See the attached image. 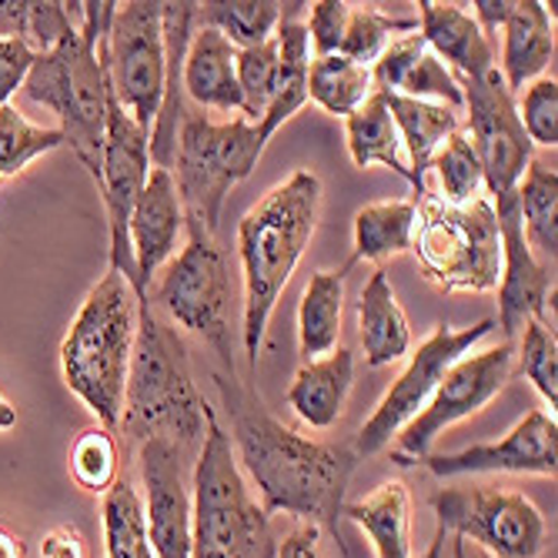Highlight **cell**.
<instances>
[{
    "label": "cell",
    "mask_w": 558,
    "mask_h": 558,
    "mask_svg": "<svg viewBox=\"0 0 558 558\" xmlns=\"http://www.w3.org/2000/svg\"><path fill=\"white\" fill-rule=\"evenodd\" d=\"M191 558H275L271 515L251 498L215 409L191 475Z\"/></svg>",
    "instance_id": "cell-6"
},
{
    "label": "cell",
    "mask_w": 558,
    "mask_h": 558,
    "mask_svg": "<svg viewBox=\"0 0 558 558\" xmlns=\"http://www.w3.org/2000/svg\"><path fill=\"white\" fill-rule=\"evenodd\" d=\"M415 201H375L354 215V255L348 258V271L359 262H388L401 251H412L415 234Z\"/></svg>",
    "instance_id": "cell-30"
},
{
    "label": "cell",
    "mask_w": 558,
    "mask_h": 558,
    "mask_svg": "<svg viewBox=\"0 0 558 558\" xmlns=\"http://www.w3.org/2000/svg\"><path fill=\"white\" fill-rule=\"evenodd\" d=\"M40 558H87V542L74 525H54L40 538Z\"/></svg>",
    "instance_id": "cell-46"
},
{
    "label": "cell",
    "mask_w": 558,
    "mask_h": 558,
    "mask_svg": "<svg viewBox=\"0 0 558 558\" xmlns=\"http://www.w3.org/2000/svg\"><path fill=\"white\" fill-rule=\"evenodd\" d=\"M445 538H448V532L438 525V529H435V538H432V545H428V551H425L422 558H445Z\"/></svg>",
    "instance_id": "cell-51"
},
{
    "label": "cell",
    "mask_w": 558,
    "mask_h": 558,
    "mask_svg": "<svg viewBox=\"0 0 558 558\" xmlns=\"http://www.w3.org/2000/svg\"><path fill=\"white\" fill-rule=\"evenodd\" d=\"M344 278L341 271H315L304 284L298 304V348L304 362H318L338 348L341 338V312H344Z\"/></svg>",
    "instance_id": "cell-29"
},
{
    "label": "cell",
    "mask_w": 558,
    "mask_h": 558,
    "mask_svg": "<svg viewBox=\"0 0 558 558\" xmlns=\"http://www.w3.org/2000/svg\"><path fill=\"white\" fill-rule=\"evenodd\" d=\"M418 34L441 64H451L465 81H478L495 71V44L482 34L465 4H418Z\"/></svg>",
    "instance_id": "cell-21"
},
{
    "label": "cell",
    "mask_w": 558,
    "mask_h": 558,
    "mask_svg": "<svg viewBox=\"0 0 558 558\" xmlns=\"http://www.w3.org/2000/svg\"><path fill=\"white\" fill-rule=\"evenodd\" d=\"M221 409L231 422V441L238 462L255 482L262 509L268 515L284 512L308 525L338 535V519L344 509L348 482L359 469V454L351 445L312 441L294 428L281 425L265 401L238 381V375H215ZM344 545V542H341Z\"/></svg>",
    "instance_id": "cell-1"
},
{
    "label": "cell",
    "mask_w": 558,
    "mask_h": 558,
    "mask_svg": "<svg viewBox=\"0 0 558 558\" xmlns=\"http://www.w3.org/2000/svg\"><path fill=\"white\" fill-rule=\"evenodd\" d=\"M469 108V141L478 155L485 187L492 201L512 197L532 161V141L519 121L515 94L505 87L498 71H488L478 81L462 84Z\"/></svg>",
    "instance_id": "cell-14"
},
{
    "label": "cell",
    "mask_w": 558,
    "mask_h": 558,
    "mask_svg": "<svg viewBox=\"0 0 558 558\" xmlns=\"http://www.w3.org/2000/svg\"><path fill=\"white\" fill-rule=\"evenodd\" d=\"M388 114L398 128L401 147H409V174L415 187V201L428 194L425 187V171L432 168L435 150L459 131V111H451L445 105H432V100H415V97H401V94H381Z\"/></svg>",
    "instance_id": "cell-28"
},
{
    "label": "cell",
    "mask_w": 558,
    "mask_h": 558,
    "mask_svg": "<svg viewBox=\"0 0 558 558\" xmlns=\"http://www.w3.org/2000/svg\"><path fill=\"white\" fill-rule=\"evenodd\" d=\"M278 84V40L238 50V87H241V118L262 124Z\"/></svg>",
    "instance_id": "cell-40"
},
{
    "label": "cell",
    "mask_w": 558,
    "mask_h": 558,
    "mask_svg": "<svg viewBox=\"0 0 558 558\" xmlns=\"http://www.w3.org/2000/svg\"><path fill=\"white\" fill-rule=\"evenodd\" d=\"M184 208L174 187V174L165 168H150L147 184L131 211V251H134V271L137 301H147V284L158 275L165 262L174 258L178 238L184 234Z\"/></svg>",
    "instance_id": "cell-19"
},
{
    "label": "cell",
    "mask_w": 558,
    "mask_h": 558,
    "mask_svg": "<svg viewBox=\"0 0 558 558\" xmlns=\"http://www.w3.org/2000/svg\"><path fill=\"white\" fill-rule=\"evenodd\" d=\"M0 184H4V181H0Z\"/></svg>",
    "instance_id": "cell-53"
},
{
    "label": "cell",
    "mask_w": 558,
    "mask_h": 558,
    "mask_svg": "<svg viewBox=\"0 0 558 558\" xmlns=\"http://www.w3.org/2000/svg\"><path fill=\"white\" fill-rule=\"evenodd\" d=\"M519 215L522 234L532 255L555 268L558 255V174L548 161L532 158L519 181Z\"/></svg>",
    "instance_id": "cell-31"
},
{
    "label": "cell",
    "mask_w": 558,
    "mask_h": 558,
    "mask_svg": "<svg viewBox=\"0 0 558 558\" xmlns=\"http://www.w3.org/2000/svg\"><path fill=\"white\" fill-rule=\"evenodd\" d=\"M519 121L532 141V147H551L558 144V84L555 77H542L522 90V100L515 105Z\"/></svg>",
    "instance_id": "cell-42"
},
{
    "label": "cell",
    "mask_w": 558,
    "mask_h": 558,
    "mask_svg": "<svg viewBox=\"0 0 558 558\" xmlns=\"http://www.w3.org/2000/svg\"><path fill=\"white\" fill-rule=\"evenodd\" d=\"M492 331H495L492 318H482L472 328H451L448 322H441L418 344V351L409 359V368L398 375V381L385 391L372 418L362 425L359 438L351 445L354 454H359V459H368V454H378L381 448H388L391 438L428 404V398L438 388V381L445 378V372L459 359H465V354Z\"/></svg>",
    "instance_id": "cell-12"
},
{
    "label": "cell",
    "mask_w": 558,
    "mask_h": 558,
    "mask_svg": "<svg viewBox=\"0 0 558 558\" xmlns=\"http://www.w3.org/2000/svg\"><path fill=\"white\" fill-rule=\"evenodd\" d=\"M428 472L438 478L485 475V472H515L555 478L558 472V428L542 409H532L509 435L498 441H482L451 454H428Z\"/></svg>",
    "instance_id": "cell-17"
},
{
    "label": "cell",
    "mask_w": 558,
    "mask_h": 558,
    "mask_svg": "<svg viewBox=\"0 0 558 558\" xmlns=\"http://www.w3.org/2000/svg\"><path fill=\"white\" fill-rule=\"evenodd\" d=\"M501 234V278H498V328L512 338L525 322H548V294H555V268L542 265L522 234L519 191L492 201Z\"/></svg>",
    "instance_id": "cell-18"
},
{
    "label": "cell",
    "mask_w": 558,
    "mask_h": 558,
    "mask_svg": "<svg viewBox=\"0 0 558 558\" xmlns=\"http://www.w3.org/2000/svg\"><path fill=\"white\" fill-rule=\"evenodd\" d=\"M304 4H284L275 40H278V84H275V97L262 118L258 134L268 144L275 137V131L294 118L304 105H308V68H312V44H308V31L298 21Z\"/></svg>",
    "instance_id": "cell-23"
},
{
    "label": "cell",
    "mask_w": 558,
    "mask_h": 558,
    "mask_svg": "<svg viewBox=\"0 0 558 558\" xmlns=\"http://www.w3.org/2000/svg\"><path fill=\"white\" fill-rule=\"evenodd\" d=\"M512 341H505L498 348L465 354V359L454 362L438 388L432 391L425 409L398 432V441L391 448V462L395 465H418L432 454V445L445 428L459 425L472 415H478L485 404L509 385L512 378Z\"/></svg>",
    "instance_id": "cell-11"
},
{
    "label": "cell",
    "mask_w": 558,
    "mask_h": 558,
    "mask_svg": "<svg viewBox=\"0 0 558 558\" xmlns=\"http://www.w3.org/2000/svg\"><path fill=\"white\" fill-rule=\"evenodd\" d=\"M512 4L515 0H478V4H472L475 8V24L482 27V34L492 40V34H498L501 31V24L509 21V14H512Z\"/></svg>",
    "instance_id": "cell-48"
},
{
    "label": "cell",
    "mask_w": 558,
    "mask_h": 558,
    "mask_svg": "<svg viewBox=\"0 0 558 558\" xmlns=\"http://www.w3.org/2000/svg\"><path fill=\"white\" fill-rule=\"evenodd\" d=\"M17 425V409H14V401L4 395V388H0V432H8Z\"/></svg>",
    "instance_id": "cell-50"
},
{
    "label": "cell",
    "mask_w": 558,
    "mask_h": 558,
    "mask_svg": "<svg viewBox=\"0 0 558 558\" xmlns=\"http://www.w3.org/2000/svg\"><path fill=\"white\" fill-rule=\"evenodd\" d=\"M372 87L378 94L432 100V105H445L451 111H459L465 105L459 77L432 54L418 31L395 37L381 50V58L372 64Z\"/></svg>",
    "instance_id": "cell-20"
},
{
    "label": "cell",
    "mask_w": 558,
    "mask_h": 558,
    "mask_svg": "<svg viewBox=\"0 0 558 558\" xmlns=\"http://www.w3.org/2000/svg\"><path fill=\"white\" fill-rule=\"evenodd\" d=\"M438 525L465 545L485 548L492 558H538L548 542V525L538 505L515 488L469 485L432 495Z\"/></svg>",
    "instance_id": "cell-10"
},
{
    "label": "cell",
    "mask_w": 558,
    "mask_h": 558,
    "mask_svg": "<svg viewBox=\"0 0 558 558\" xmlns=\"http://www.w3.org/2000/svg\"><path fill=\"white\" fill-rule=\"evenodd\" d=\"M0 558H27L24 538L14 529H8L4 522H0Z\"/></svg>",
    "instance_id": "cell-49"
},
{
    "label": "cell",
    "mask_w": 558,
    "mask_h": 558,
    "mask_svg": "<svg viewBox=\"0 0 558 558\" xmlns=\"http://www.w3.org/2000/svg\"><path fill=\"white\" fill-rule=\"evenodd\" d=\"M525 338H522V354H519V368L532 381V388L551 404L555 415V401H558V335L548 322H525Z\"/></svg>",
    "instance_id": "cell-41"
},
{
    "label": "cell",
    "mask_w": 558,
    "mask_h": 558,
    "mask_svg": "<svg viewBox=\"0 0 558 558\" xmlns=\"http://www.w3.org/2000/svg\"><path fill=\"white\" fill-rule=\"evenodd\" d=\"M359 338L365 351V365L385 368L401 362L412 351V325L409 315L398 304L391 278L385 268L372 271L359 294Z\"/></svg>",
    "instance_id": "cell-26"
},
{
    "label": "cell",
    "mask_w": 558,
    "mask_h": 558,
    "mask_svg": "<svg viewBox=\"0 0 558 558\" xmlns=\"http://www.w3.org/2000/svg\"><path fill=\"white\" fill-rule=\"evenodd\" d=\"M34 58L37 54L24 40L0 34V105H8V100L17 94V87H24V77H27Z\"/></svg>",
    "instance_id": "cell-45"
},
{
    "label": "cell",
    "mask_w": 558,
    "mask_h": 558,
    "mask_svg": "<svg viewBox=\"0 0 558 558\" xmlns=\"http://www.w3.org/2000/svg\"><path fill=\"white\" fill-rule=\"evenodd\" d=\"M351 385H354V354L348 348H335L325 359L304 362L294 372V381L288 388V404L304 425L325 432L341 418Z\"/></svg>",
    "instance_id": "cell-24"
},
{
    "label": "cell",
    "mask_w": 558,
    "mask_h": 558,
    "mask_svg": "<svg viewBox=\"0 0 558 558\" xmlns=\"http://www.w3.org/2000/svg\"><path fill=\"white\" fill-rule=\"evenodd\" d=\"M555 61L551 14L538 0H515L501 24V81L512 94L535 81Z\"/></svg>",
    "instance_id": "cell-25"
},
{
    "label": "cell",
    "mask_w": 558,
    "mask_h": 558,
    "mask_svg": "<svg viewBox=\"0 0 558 558\" xmlns=\"http://www.w3.org/2000/svg\"><path fill=\"white\" fill-rule=\"evenodd\" d=\"M372 94V68H362L341 54L315 58L308 68V100L335 118L354 114Z\"/></svg>",
    "instance_id": "cell-35"
},
{
    "label": "cell",
    "mask_w": 558,
    "mask_h": 558,
    "mask_svg": "<svg viewBox=\"0 0 558 558\" xmlns=\"http://www.w3.org/2000/svg\"><path fill=\"white\" fill-rule=\"evenodd\" d=\"M284 4L278 0H211L194 8V24L228 37L238 50L258 47L275 37Z\"/></svg>",
    "instance_id": "cell-33"
},
{
    "label": "cell",
    "mask_w": 558,
    "mask_h": 558,
    "mask_svg": "<svg viewBox=\"0 0 558 558\" xmlns=\"http://www.w3.org/2000/svg\"><path fill=\"white\" fill-rule=\"evenodd\" d=\"M134 335L137 294L124 275L108 271L87 291L61 344V372L68 388L94 412L97 425L111 432L121 425L124 412Z\"/></svg>",
    "instance_id": "cell-5"
},
{
    "label": "cell",
    "mask_w": 558,
    "mask_h": 558,
    "mask_svg": "<svg viewBox=\"0 0 558 558\" xmlns=\"http://www.w3.org/2000/svg\"><path fill=\"white\" fill-rule=\"evenodd\" d=\"M322 529L318 525H308L301 522L298 529H291L278 548H275V558H322Z\"/></svg>",
    "instance_id": "cell-47"
},
{
    "label": "cell",
    "mask_w": 558,
    "mask_h": 558,
    "mask_svg": "<svg viewBox=\"0 0 558 558\" xmlns=\"http://www.w3.org/2000/svg\"><path fill=\"white\" fill-rule=\"evenodd\" d=\"M205 395L191 375L187 344L150 312V298L137 301V335L124 388V432L141 445L147 438H171L181 448H197L208 428Z\"/></svg>",
    "instance_id": "cell-4"
},
{
    "label": "cell",
    "mask_w": 558,
    "mask_h": 558,
    "mask_svg": "<svg viewBox=\"0 0 558 558\" xmlns=\"http://www.w3.org/2000/svg\"><path fill=\"white\" fill-rule=\"evenodd\" d=\"M68 34H74L68 4H58V0H27L17 40H24L34 54H44V50L58 47Z\"/></svg>",
    "instance_id": "cell-43"
},
{
    "label": "cell",
    "mask_w": 558,
    "mask_h": 558,
    "mask_svg": "<svg viewBox=\"0 0 558 558\" xmlns=\"http://www.w3.org/2000/svg\"><path fill=\"white\" fill-rule=\"evenodd\" d=\"M344 134H348V155H351L354 168L381 165V168L401 174L404 181H412L409 165H404V158H401L398 128H395L385 97L378 90L365 100L359 111L344 118Z\"/></svg>",
    "instance_id": "cell-32"
},
{
    "label": "cell",
    "mask_w": 558,
    "mask_h": 558,
    "mask_svg": "<svg viewBox=\"0 0 558 558\" xmlns=\"http://www.w3.org/2000/svg\"><path fill=\"white\" fill-rule=\"evenodd\" d=\"M415 31H418V17H388L378 8H351L338 54L362 68H372L395 37Z\"/></svg>",
    "instance_id": "cell-37"
},
{
    "label": "cell",
    "mask_w": 558,
    "mask_h": 558,
    "mask_svg": "<svg viewBox=\"0 0 558 558\" xmlns=\"http://www.w3.org/2000/svg\"><path fill=\"white\" fill-rule=\"evenodd\" d=\"M181 87L201 108L241 111L238 47L211 27H197L184 54Z\"/></svg>",
    "instance_id": "cell-22"
},
{
    "label": "cell",
    "mask_w": 558,
    "mask_h": 558,
    "mask_svg": "<svg viewBox=\"0 0 558 558\" xmlns=\"http://www.w3.org/2000/svg\"><path fill=\"white\" fill-rule=\"evenodd\" d=\"M348 11L351 4H341V0H318V4L308 8V24H304V31H308V44L315 47V58L338 54Z\"/></svg>",
    "instance_id": "cell-44"
},
{
    "label": "cell",
    "mask_w": 558,
    "mask_h": 558,
    "mask_svg": "<svg viewBox=\"0 0 558 558\" xmlns=\"http://www.w3.org/2000/svg\"><path fill=\"white\" fill-rule=\"evenodd\" d=\"M108 84L118 105L150 134L165 94V31L161 4H118L108 34Z\"/></svg>",
    "instance_id": "cell-13"
},
{
    "label": "cell",
    "mask_w": 558,
    "mask_h": 558,
    "mask_svg": "<svg viewBox=\"0 0 558 558\" xmlns=\"http://www.w3.org/2000/svg\"><path fill=\"white\" fill-rule=\"evenodd\" d=\"M184 231H187V244L178 255V262L168 268V275L161 278L155 298L174 325L194 331L215 348L228 375H238L234 348H231L234 278H231L228 255L205 228L187 225Z\"/></svg>",
    "instance_id": "cell-9"
},
{
    "label": "cell",
    "mask_w": 558,
    "mask_h": 558,
    "mask_svg": "<svg viewBox=\"0 0 558 558\" xmlns=\"http://www.w3.org/2000/svg\"><path fill=\"white\" fill-rule=\"evenodd\" d=\"M322 197L325 191L315 171H294L238 221V255L244 275L241 338L251 365H258L275 304L315 238Z\"/></svg>",
    "instance_id": "cell-2"
},
{
    "label": "cell",
    "mask_w": 558,
    "mask_h": 558,
    "mask_svg": "<svg viewBox=\"0 0 558 558\" xmlns=\"http://www.w3.org/2000/svg\"><path fill=\"white\" fill-rule=\"evenodd\" d=\"M137 465L155 558H191L194 495L187 482V448L171 438H147L141 441Z\"/></svg>",
    "instance_id": "cell-16"
},
{
    "label": "cell",
    "mask_w": 558,
    "mask_h": 558,
    "mask_svg": "<svg viewBox=\"0 0 558 558\" xmlns=\"http://www.w3.org/2000/svg\"><path fill=\"white\" fill-rule=\"evenodd\" d=\"M451 555L454 558H469V545L462 538H451Z\"/></svg>",
    "instance_id": "cell-52"
},
{
    "label": "cell",
    "mask_w": 558,
    "mask_h": 558,
    "mask_svg": "<svg viewBox=\"0 0 558 558\" xmlns=\"http://www.w3.org/2000/svg\"><path fill=\"white\" fill-rule=\"evenodd\" d=\"M341 515L362 529L378 558H412V492L401 478L381 482L365 498L344 505Z\"/></svg>",
    "instance_id": "cell-27"
},
{
    "label": "cell",
    "mask_w": 558,
    "mask_h": 558,
    "mask_svg": "<svg viewBox=\"0 0 558 558\" xmlns=\"http://www.w3.org/2000/svg\"><path fill=\"white\" fill-rule=\"evenodd\" d=\"M432 168L438 171L441 201H445V205H469V201L478 197L482 187H485L478 155H475L472 141H469L462 131H454V134L435 150Z\"/></svg>",
    "instance_id": "cell-39"
},
{
    "label": "cell",
    "mask_w": 558,
    "mask_h": 558,
    "mask_svg": "<svg viewBox=\"0 0 558 558\" xmlns=\"http://www.w3.org/2000/svg\"><path fill=\"white\" fill-rule=\"evenodd\" d=\"M68 469L71 478L90 492V495H108L114 482L121 478V448L111 428L90 425L84 428L68 451Z\"/></svg>",
    "instance_id": "cell-36"
},
{
    "label": "cell",
    "mask_w": 558,
    "mask_h": 558,
    "mask_svg": "<svg viewBox=\"0 0 558 558\" xmlns=\"http://www.w3.org/2000/svg\"><path fill=\"white\" fill-rule=\"evenodd\" d=\"M100 525H105L108 558H155L144 515V498L134 482L124 475L108 495H100Z\"/></svg>",
    "instance_id": "cell-34"
},
{
    "label": "cell",
    "mask_w": 558,
    "mask_h": 558,
    "mask_svg": "<svg viewBox=\"0 0 558 558\" xmlns=\"http://www.w3.org/2000/svg\"><path fill=\"white\" fill-rule=\"evenodd\" d=\"M150 134L137 128V121L118 105L114 90H108V137H105V165H100V197L108 208V234H111V271L124 275V281L137 284L134 251H131V211L150 174Z\"/></svg>",
    "instance_id": "cell-15"
},
{
    "label": "cell",
    "mask_w": 558,
    "mask_h": 558,
    "mask_svg": "<svg viewBox=\"0 0 558 558\" xmlns=\"http://www.w3.org/2000/svg\"><path fill=\"white\" fill-rule=\"evenodd\" d=\"M412 251L425 278L438 291H495L501 278V234L498 218L485 194L469 205H445L425 194L415 201Z\"/></svg>",
    "instance_id": "cell-7"
},
{
    "label": "cell",
    "mask_w": 558,
    "mask_h": 558,
    "mask_svg": "<svg viewBox=\"0 0 558 558\" xmlns=\"http://www.w3.org/2000/svg\"><path fill=\"white\" fill-rule=\"evenodd\" d=\"M265 155V141L258 128L234 118L215 124L201 114H184L174 147V187L184 208V221L218 234L225 201Z\"/></svg>",
    "instance_id": "cell-8"
},
{
    "label": "cell",
    "mask_w": 558,
    "mask_h": 558,
    "mask_svg": "<svg viewBox=\"0 0 558 558\" xmlns=\"http://www.w3.org/2000/svg\"><path fill=\"white\" fill-rule=\"evenodd\" d=\"M64 147L61 128H37L17 108L0 105V181L21 174L31 161Z\"/></svg>",
    "instance_id": "cell-38"
},
{
    "label": "cell",
    "mask_w": 558,
    "mask_h": 558,
    "mask_svg": "<svg viewBox=\"0 0 558 558\" xmlns=\"http://www.w3.org/2000/svg\"><path fill=\"white\" fill-rule=\"evenodd\" d=\"M84 24L74 27L58 47L34 58L24 94L40 108H50L61 121L64 144L87 168L90 181L100 191V165H105L108 137V34L114 8L111 0L100 4H77Z\"/></svg>",
    "instance_id": "cell-3"
}]
</instances>
